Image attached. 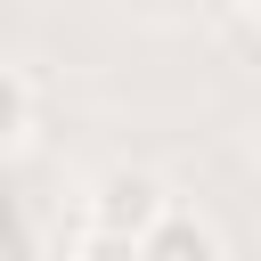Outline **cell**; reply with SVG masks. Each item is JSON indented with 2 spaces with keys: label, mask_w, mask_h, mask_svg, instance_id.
<instances>
[{
  "label": "cell",
  "mask_w": 261,
  "mask_h": 261,
  "mask_svg": "<svg viewBox=\"0 0 261 261\" xmlns=\"http://www.w3.org/2000/svg\"><path fill=\"white\" fill-rule=\"evenodd\" d=\"M163 212H171V196H163L155 171H130V163H122V171H106V179L90 188V228H98L106 245H122V253H130Z\"/></svg>",
  "instance_id": "obj_1"
},
{
  "label": "cell",
  "mask_w": 261,
  "mask_h": 261,
  "mask_svg": "<svg viewBox=\"0 0 261 261\" xmlns=\"http://www.w3.org/2000/svg\"><path fill=\"white\" fill-rule=\"evenodd\" d=\"M130 261H220V237H212V220H196V212H163L139 245H130Z\"/></svg>",
  "instance_id": "obj_2"
},
{
  "label": "cell",
  "mask_w": 261,
  "mask_h": 261,
  "mask_svg": "<svg viewBox=\"0 0 261 261\" xmlns=\"http://www.w3.org/2000/svg\"><path fill=\"white\" fill-rule=\"evenodd\" d=\"M24 130H33V90H24V82H16L8 65H0V155H8V147H16Z\"/></svg>",
  "instance_id": "obj_3"
}]
</instances>
